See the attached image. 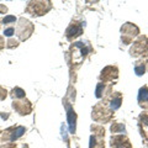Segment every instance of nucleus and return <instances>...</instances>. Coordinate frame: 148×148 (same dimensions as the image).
I'll use <instances>...</instances> for the list:
<instances>
[{
  "instance_id": "obj_1",
  "label": "nucleus",
  "mask_w": 148,
  "mask_h": 148,
  "mask_svg": "<svg viewBox=\"0 0 148 148\" xmlns=\"http://www.w3.org/2000/svg\"><path fill=\"white\" fill-rule=\"evenodd\" d=\"M110 96V95H109ZM109 96L104 98L103 101L96 104L91 111V119L95 122L99 123H106L112 120L114 117V111L109 108Z\"/></svg>"
},
{
  "instance_id": "obj_2",
  "label": "nucleus",
  "mask_w": 148,
  "mask_h": 148,
  "mask_svg": "<svg viewBox=\"0 0 148 148\" xmlns=\"http://www.w3.org/2000/svg\"><path fill=\"white\" fill-rule=\"evenodd\" d=\"M130 56L133 58L138 57H148V37L142 35L138 36L137 40L132 43L130 48Z\"/></svg>"
},
{
  "instance_id": "obj_3",
  "label": "nucleus",
  "mask_w": 148,
  "mask_h": 148,
  "mask_svg": "<svg viewBox=\"0 0 148 148\" xmlns=\"http://www.w3.org/2000/svg\"><path fill=\"white\" fill-rule=\"evenodd\" d=\"M16 35L20 41H26L29 40L31 35L35 31V25L32 24L30 20L25 17H20L17 20V26H16Z\"/></svg>"
},
{
  "instance_id": "obj_4",
  "label": "nucleus",
  "mask_w": 148,
  "mask_h": 148,
  "mask_svg": "<svg viewBox=\"0 0 148 148\" xmlns=\"http://www.w3.org/2000/svg\"><path fill=\"white\" fill-rule=\"evenodd\" d=\"M52 9L51 1H30L25 8V12L30 14L31 16H42L47 14Z\"/></svg>"
},
{
  "instance_id": "obj_5",
  "label": "nucleus",
  "mask_w": 148,
  "mask_h": 148,
  "mask_svg": "<svg viewBox=\"0 0 148 148\" xmlns=\"http://www.w3.org/2000/svg\"><path fill=\"white\" fill-rule=\"evenodd\" d=\"M92 135L90 136L89 148H105V128L100 125H92L90 127Z\"/></svg>"
},
{
  "instance_id": "obj_6",
  "label": "nucleus",
  "mask_w": 148,
  "mask_h": 148,
  "mask_svg": "<svg viewBox=\"0 0 148 148\" xmlns=\"http://www.w3.org/2000/svg\"><path fill=\"white\" fill-rule=\"evenodd\" d=\"M26 132V127L24 126H11L6 128L5 131L1 133L0 141L1 142H14L17 138H20Z\"/></svg>"
},
{
  "instance_id": "obj_7",
  "label": "nucleus",
  "mask_w": 148,
  "mask_h": 148,
  "mask_svg": "<svg viewBox=\"0 0 148 148\" xmlns=\"http://www.w3.org/2000/svg\"><path fill=\"white\" fill-rule=\"evenodd\" d=\"M89 51H90V47L84 42H75L71 46V52L73 53L72 56H73L74 61L82 62L89 54Z\"/></svg>"
},
{
  "instance_id": "obj_8",
  "label": "nucleus",
  "mask_w": 148,
  "mask_h": 148,
  "mask_svg": "<svg viewBox=\"0 0 148 148\" xmlns=\"http://www.w3.org/2000/svg\"><path fill=\"white\" fill-rule=\"evenodd\" d=\"M119 78V68L116 66H108L101 71L99 79L100 83H109V82H114Z\"/></svg>"
},
{
  "instance_id": "obj_9",
  "label": "nucleus",
  "mask_w": 148,
  "mask_h": 148,
  "mask_svg": "<svg viewBox=\"0 0 148 148\" xmlns=\"http://www.w3.org/2000/svg\"><path fill=\"white\" fill-rule=\"evenodd\" d=\"M83 31H84V22L82 21H74L71 25L68 26V29L66 31V37L68 41H73L74 38L79 37L80 35H83Z\"/></svg>"
},
{
  "instance_id": "obj_10",
  "label": "nucleus",
  "mask_w": 148,
  "mask_h": 148,
  "mask_svg": "<svg viewBox=\"0 0 148 148\" xmlns=\"http://www.w3.org/2000/svg\"><path fill=\"white\" fill-rule=\"evenodd\" d=\"M12 109L16 111L17 114H20L21 116L31 114L32 111V104L30 100L25 99H20V100H14L12 101Z\"/></svg>"
},
{
  "instance_id": "obj_11",
  "label": "nucleus",
  "mask_w": 148,
  "mask_h": 148,
  "mask_svg": "<svg viewBox=\"0 0 148 148\" xmlns=\"http://www.w3.org/2000/svg\"><path fill=\"white\" fill-rule=\"evenodd\" d=\"M110 146L111 148H132L126 135H112L110 138Z\"/></svg>"
},
{
  "instance_id": "obj_12",
  "label": "nucleus",
  "mask_w": 148,
  "mask_h": 148,
  "mask_svg": "<svg viewBox=\"0 0 148 148\" xmlns=\"http://www.w3.org/2000/svg\"><path fill=\"white\" fill-rule=\"evenodd\" d=\"M120 31H121V36L128 37V38H131V40H133L135 37H137L140 35V29H138L135 24H132V22H126V24H123Z\"/></svg>"
},
{
  "instance_id": "obj_13",
  "label": "nucleus",
  "mask_w": 148,
  "mask_h": 148,
  "mask_svg": "<svg viewBox=\"0 0 148 148\" xmlns=\"http://www.w3.org/2000/svg\"><path fill=\"white\" fill-rule=\"evenodd\" d=\"M138 127H140V132L143 141L148 145V114L142 112L138 116Z\"/></svg>"
},
{
  "instance_id": "obj_14",
  "label": "nucleus",
  "mask_w": 148,
  "mask_h": 148,
  "mask_svg": "<svg viewBox=\"0 0 148 148\" xmlns=\"http://www.w3.org/2000/svg\"><path fill=\"white\" fill-rule=\"evenodd\" d=\"M112 94V86L111 84H105V83H99L96 85V90H95V96L98 99L101 98H106Z\"/></svg>"
},
{
  "instance_id": "obj_15",
  "label": "nucleus",
  "mask_w": 148,
  "mask_h": 148,
  "mask_svg": "<svg viewBox=\"0 0 148 148\" xmlns=\"http://www.w3.org/2000/svg\"><path fill=\"white\" fill-rule=\"evenodd\" d=\"M137 101H138V105H140L143 110L148 111V86L147 85H143L142 88H140Z\"/></svg>"
},
{
  "instance_id": "obj_16",
  "label": "nucleus",
  "mask_w": 148,
  "mask_h": 148,
  "mask_svg": "<svg viewBox=\"0 0 148 148\" xmlns=\"http://www.w3.org/2000/svg\"><path fill=\"white\" fill-rule=\"evenodd\" d=\"M121 104H122V94L121 92L116 91V92H112V94L109 96V108L112 110L114 112L121 108Z\"/></svg>"
},
{
  "instance_id": "obj_17",
  "label": "nucleus",
  "mask_w": 148,
  "mask_h": 148,
  "mask_svg": "<svg viewBox=\"0 0 148 148\" xmlns=\"http://www.w3.org/2000/svg\"><path fill=\"white\" fill-rule=\"evenodd\" d=\"M67 112H68V121H69V125H71V132L74 133L75 132V120H77V116H75V112L72 106L67 105Z\"/></svg>"
},
{
  "instance_id": "obj_18",
  "label": "nucleus",
  "mask_w": 148,
  "mask_h": 148,
  "mask_svg": "<svg viewBox=\"0 0 148 148\" xmlns=\"http://www.w3.org/2000/svg\"><path fill=\"white\" fill-rule=\"evenodd\" d=\"M110 131L111 133H122V135H126V126H125V123L122 122H114L112 125H111V127H110Z\"/></svg>"
},
{
  "instance_id": "obj_19",
  "label": "nucleus",
  "mask_w": 148,
  "mask_h": 148,
  "mask_svg": "<svg viewBox=\"0 0 148 148\" xmlns=\"http://www.w3.org/2000/svg\"><path fill=\"white\" fill-rule=\"evenodd\" d=\"M135 73H136V75H138V77H141V75H143V74L146 73V62L143 61V58L136 61V63H135Z\"/></svg>"
},
{
  "instance_id": "obj_20",
  "label": "nucleus",
  "mask_w": 148,
  "mask_h": 148,
  "mask_svg": "<svg viewBox=\"0 0 148 148\" xmlns=\"http://www.w3.org/2000/svg\"><path fill=\"white\" fill-rule=\"evenodd\" d=\"M25 94H26L25 90H22L21 88L16 86V88H14V89L11 90L10 96L14 100H20V99H25Z\"/></svg>"
},
{
  "instance_id": "obj_21",
  "label": "nucleus",
  "mask_w": 148,
  "mask_h": 148,
  "mask_svg": "<svg viewBox=\"0 0 148 148\" xmlns=\"http://www.w3.org/2000/svg\"><path fill=\"white\" fill-rule=\"evenodd\" d=\"M3 24H5V25H10V24H14V22H16V17L14 16V15H8L3 18Z\"/></svg>"
},
{
  "instance_id": "obj_22",
  "label": "nucleus",
  "mask_w": 148,
  "mask_h": 148,
  "mask_svg": "<svg viewBox=\"0 0 148 148\" xmlns=\"http://www.w3.org/2000/svg\"><path fill=\"white\" fill-rule=\"evenodd\" d=\"M18 46V40H14V38H9L6 42V47L8 48H16Z\"/></svg>"
},
{
  "instance_id": "obj_23",
  "label": "nucleus",
  "mask_w": 148,
  "mask_h": 148,
  "mask_svg": "<svg viewBox=\"0 0 148 148\" xmlns=\"http://www.w3.org/2000/svg\"><path fill=\"white\" fill-rule=\"evenodd\" d=\"M14 34H15V27H12V26L6 27V29L4 30V36L10 37V38H11V36H12Z\"/></svg>"
},
{
  "instance_id": "obj_24",
  "label": "nucleus",
  "mask_w": 148,
  "mask_h": 148,
  "mask_svg": "<svg viewBox=\"0 0 148 148\" xmlns=\"http://www.w3.org/2000/svg\"><path fill=\"white\" fill-rule=\"evenodd\" d=\"M6 96H8L6 89H5V88H3V86H0V100H5Z\"/></svg>"
},
{
  "instance_id": "obj_25",
  "label": "nucleus",
  "mask_w": 148,
  "mask_h": 148,
  "mask_svg": "<svg viewBox=\"0 0 148 148\" xmlns=\"http://www.w3.org/2000/svg\"><path fill=\"white\" fill-rule=\"evenodd\" d=\"M0 148H16V145L15 143H6V145L0 146Z\"/></svg>"
},
{
  "instance_id": "obj_26",
  "label": "nucleus",
  "mask_w": 148,
  "mask_h": 148,
  "mask_svg": "<svg viewBox=\"0 0 148 148\" xmlns=\"http://www.w3.org/2000/svg\"><path fill=\"white\" fill-rule=\"evenodd\" d=\"M5 47V41H4V37L0 36V51Z\"/></svg>"
},
{
  "instance_id": "obj_27",
  "label": "nucleus",
  "mask_w": 148,
  "mask_h": 148,
  "mask_svg": "<svg viewBox=\"0 0 148 148\" xmlns=\"http://www.w3.org/2000/svg\"><path fill=\"white\" fill-rule=\"evenodd\" d=\"M8 11V8L5 5H3V4H0V12L1 14H5Z\"/></svg>"
},
{
  "instance_id": "obj_28",
  "label": "nucleus",
  "mask_w": 148,
  "mask_h": 148,
  "mask_svg": "<svg viewBox=\"0 0 148 148\" xmlns=\"http://www.w3.org/2000/svg\"><path fill=\"white\" fill-rule=\"evenodd\" d=\"M0 116H1L4 120H6V119L9 117V114H8V112H5V115H4V112H1V114H0Z\"/></svg>"
},
{
  "instance_id": "obj_29",
  "label": "nucleus",
  "mask_w": 148,
  "mask_h": 148,
  "mask_svg": "<svg viewBox=\"0 0 148 148\" xmlns=\"http://www.w3.org/2000/svg\"><path fill=\"white\" fill-rule=\"evenodd\" d=\"M145 62H146V72H148V58L146 59Z\"/></svg>"
},
{
  "instance_id": "obj_30",
  "label": "nucleus",
  "mask_w": 148,
  "mask_h": 148,
  "mask_svg": "<svg viewBox=\"0 0 148 148\" xmlns=\"http://www.w3.org/2000/svg\"><path fill=\"white\" fill-rule=\"evenodd\" d=\"M0 24H1V20H0Z\"/></svg>"
},
{
  "instance_id": "obj_31",
  "label": "nucleus",
  "mask_w": 148,
  "mask_h": 148,
  "mask_svg": "<svg viewBox=\"0 0 148 148\" xmlns=\"http://www.w3.org/2000/svg\"><path fill=\"white\" fill-rule=\"evenodd\" d=\"M0 132H1V131H0ZM0 135H1V133H0Z\"/></svg>"
}]
</instances>
